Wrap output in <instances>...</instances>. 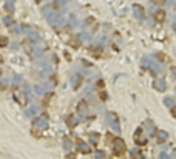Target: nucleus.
<instances>
[{"label": "nucleus", "mask_w": 176, "mask_h": 159, "mask_svg": "<svg viewBox=\"0 0 176 159\" xmlns=\"http://www.w3.org/2000/svg\"><path fill=\"white\" fill-rule=\"evenodd\" d=\"M125 144H124V141L122 139H114L113 141V153L116 154V156H122L124 153H125Z\"/></svg>", "instance_id": "f257e3e1"}, {"label": "nucleus", "mask_w": 176, "mask_h": 159, "mask_svg": "<svg viewBox=\"0 0 176 159\" xmlns=\"http://www.w3.org/2000/svg\"><path fill=\"white\" fill-rule=\"evenodd\" d=\"M134 142H136L138 145H145L147 144V136L144 135L142 128H138L136 131H134Z\"/></svg>", "instance_id": "f03ea898"}, {"label": "nucleus", "mask_w": 176, "mask_h": 159, "mask_svg": "<svg viewBox=\"0 0 176 159\" xmlns=\"http://www.w3.org/2000/svg\"><path fill=\"white\" fill-rule=\"evenodd\" d=\"M108 122H110V125L113 127L114 131H120V125H119V119L114 113H110L108 114Z\"/></svg>", "instance_id": "7ed1b4c3"}, {"label": "nucleus", "mask_w": 176, "mask_h": 159, "mask_svg": "<svg viewBox=\"0 0 176 159\" xmlns=\"http://www.w3.org/2000/svg\"><path fill=\"white\" fill-rule=\"evenodd\" d=\"M144 127L147 128V131H148V135H153L155 131H156V128H155V124L150 121V119H147V121L144 122Z\"/></svg>", "instance_id": "20e7f679"}, {"label": "nucleus", "mask_w": 176, "mask_h": 159, "mask_svg": "<svg viewBox=\"0 0 176 159\" xmlns=\"http://www.w3.org/2000/svg\"><path fill=\"white\" fill-rule=\"evenodd\" d=\"M156 139H158L159 144H164L168 139V133H167V131H164V130H161L159 133H158V136H156Z\"/></svg>", "instance_id": "39448f33"}, {"label": "nucleus", "mask_w": 176, "mask_h": 159, "mask_svg": "<svg viewBox=\"0 0 176 159\" xmlns=\"http://www.w3.org/2000/svg\"><path fill=\"white\" fill-rule=\"evenodd\" d=\"M134 16L138 19H144L145 17V12H144V8L139 6V5H134Z\"/></svg>", "instance_id": "423d86ee"}, {"label": "nucleus", "mask_w": 176, "mask_h": 159, "mask_svg": "<svg viewBox=\"0 0 176 159\" xmlns=\"http://www.w3.org/2000/svg\"><path fill=\"white\" fill-rule=\"evenodd\" d=\"M77 110H79V114L85 116V114H87V111H88V108H87V103H85V102H80V103H79V108H77Z\"/></svg>", "instance_id": "0eeeda50"}, {"label": "nucleus", "mask_w": 176, "mask_h": 159, "mask_svg": "<svg viewBox=\"0 0 176 159\" xmlns=\"http://www.w3.org/2000/svg\"><path fill=\"white\" fill-rule=\"evenodd\" d=\"M36 125H37L39 128H45V127L48 125V121H46L45 117H40L39 121H36Z\"/></svg>", "instance_id": "6e6552de"}, {"label": "nucleus", "mask_w": 176, "mask_h": 159, "mask_svg": "<svg viewBox=\"0 0 176 159\" xmlns=\"http://www.w3.org/2000/svg\"><path fill=\"white\" fill-rule=\"evenodd\" d=\"M79 148H80V151H82V153H90L88 145H85L84 142H80V141H79Z\"/></svg>", "instance_id": "1a4fd4ad"}, {"label": "nucleus", "mask_w": 176, "mask_h": 159, "mask_svg": "<svg viewBox=\"0 0 176 159\" xmlns=\"http://www.w3.org/2000/svg\"><path fill=\"white\" fill-rule=\"evenodd\" d=\"M155 87H156L159 91H164V90H165V84H164V81H156Z\"/></svg>", "instance_id": "9d476101"}, {"label": "nucleus", "mask_w": 176, "mask_h": 159, "mask_svg": "<svg viewBox=\"0 0 176 159\" xmlns=\"http://www.w3.org/2000/svg\"><path fill=\"white\" fill-rule=\"evenodd\" d=\"M164 17H165L164 11H158V12H156V19H158L159 22H162V20H164Z\"/></svg>", "instance_id": "9b49d317"}, {"label": "nucleus", "mask_w": 176, "mask_h": 159, "mask_svg": "<svg viewBox=\"0 0 176 159\" xmlns=\"http://www.w3.org/2000/svg\"><path fill=\"white\" fill-rule=\"evenodd\" d=\"M164 103L167 105V107H170V108H171V107H173V99H170V97H165V99H164Z\"/></svg>", "instance_id": "f8f14e48"}, {"label": "nucleus", "mask_w": 176, "mask_h": 159, "mask_svg": "<svg viewBox=\"0 0 176 159\" xmlns=\"http://www.w3.org/2000/svg\"><path fill=\"white\" fill-rule=\"evenodd\" d=\"M6 43H8V39H6V37H0V45L5 46Z\"/></svg>", "instance_id": "ddd939ff"}, {"label": "nucleus", "mask_w": 176, "mask_h": 159, "mask_svg": "<svg viewBox=\"0 0 176 159\" xmlns=\"http://www.w3.org/2000/svg\"><path fill=\"white\" fill-rule=\"evenodd\" d=\"M105 157V153L104 151H98L96 153V159H104Z\"/></svg>", "instance_id": "4468645a"}, {"label": "nucleus", "mask_w": 176, "mask_h": 159, "mask_svg": "<svg viewBox=\"0 0 176 159\" xmlns=\"http://www.w3.org/2000/svg\"><path fill=\"white\" fill-rule=\"evenodd\" d=\"M153 2H155L156 5H164V3H165V0H153Z\"/></svg>", "instance_id": "2eb2a0df"}, {"label": "nucleus", "mask_w": 176, "mask_h": 159, "mask_svg": "<svg viewBox=\"0 0 176 159\" xmlns=\"http://www.w3.org/2000/svg\"><path fill=\"white\" fill-rule=\"evenodd\" d=\"M161 159H168V154L167 153H161Z\"/></svg>", "instance_id": "dca6fc26"}, {"label": "nucleus", "mask_w": 176, "mask_h": 159, "mask_svg": "<svg viewBox=\"0 0 176 159\" xmlns=\"http://www.w3.org/2000/svg\"><path fill=\"white\" fill-rule=\"evenodd\" d=\"M171 114L176 117V107H174V105H173V107H171Z\"/></svg>", "instance_id": "f3484780"}, {"label": "nucleus", "mask_w": 176, "mask_h": 159, "mask_svg": "<svg viewBox=\"0 0 176 159\" xmlns=\"http://www.w3.org/2000/svg\"><path fill=\"white\" fill-rule=\"evenodd\" d=\"M171 159H176V150H173V153H171Z\"/></svg>", "instance_id": "a211bd4d"}, {"label": "nucleus", "mask_w": 176, "mask_h": 159, "mask_svg": "<svg viewBox=\"0 0 176 159\" xmlns=\"http://www.w3.org/2000/svg\"><path fill=\"white\" fill-rule=\"evenodd\" d=\"M173 73H174V74H176V68H173Z\"/></svg>", "instance_id": "6ab92c4d"}]
</instances>
